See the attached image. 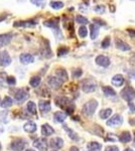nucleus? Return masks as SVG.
<instances>
[{
  "instance_id": "obj_1",
  "label": "nucleus",
  "mask_w": 135,
  "mask_h": 151,
  "mask_svg": "<svg viewBox=\"0 0 135 151\" xmlns=\"http://www.w3.org/2000/svg\"><path fill=\"white\" fill-rule=\"evenodd\" d=\"M56 104L58 105V106H60L61 108L66 109V111H67V114H69V115L73 113L74 105L72 104V102H71L69 99L63 98V97H61V98H56Z\"/></svg>"
},
{
  "instance_id": "obj_2",
  "label": "nucleus",
  "mask_w": 135,
  "mask_h": 151,
  "mask_svg": "<svg viewBox=\"0 0 135 151\" xmlns=\"http://www.w3.org/2000/svg\"><path fill=\"white\" fill-rule=\"evenodd\" d=\"M98 107V103L96 100H91L88 103H86L83 107V112L86 114L87 116H92L95 113L96 109Z\"/></svg>"
},
{
  "instance_id": "obj_3",
  "label": "nucleus",
  "mask_w": 135,
  "mask_h": 151,
  "mask_svg": "<svg viewBox=\"0 0 135 151\" xmlns=\"http://www.w3.org/2000/svg\"><path fill=\"white\" fill-rule=\"evenodd\" d=\"M121 96L124 100L128 102H131L135 98V91L132 87H126L124 90H122Z\"/></svg>"
},
{
  "instance_id": "obj_4",
  "label": "nucleus",
  "mask_w": 135,
  "mask_h": 151,
  "mask_svg": "<svg viewBox=\"0 0 135 151\" xmlns=\"http://www.w3.org/2000/svg\"><path fill=\"white\" fill-rule=\"evenodd\" d=\"M26 146L25 140L21 139V138H17L16 140H14L11 143V149L14 151H22L24 149V147Z\"/></svg>"
},
{
  "instance_id": "obj_5",
  "label": "nucleus",
  "mask_w": 135,
  "mask_h": 151,
  "mask_svg": "<svg viewBox=\"0 0 135 151\" xmlns=\"http://www.w3.org/2000/svg\"><path fill=\"white\" fill-rule=\"evenodd\" d=\"M11 64V58L6 50L0 52V65L1 67H7Z\"/></svg>"
},
{
  "instance_id": "obj_6",
  "label": "nucleus",
  "mask_w": 135,
  "mask_h": 151,
  "mask_svg": "<svg viewBox=\"0 0 135 151\" xmlns=\"http://www.w3.org/2000/svg\"><path fill=\"white\" fill-rule=\"evenodd\" d=\"M122 122H123L122 116L117 114V115L113 116L111 119H109V120L106 122V124H107V126H109V127H117V126L121 125Z\"/></svg>"
},
{
  "instance_id": "obj_7",
  "label": "nucleus",
  "mask_w": 135,
  "mask_h": 151,
  "mask_svg": "<svg viewBox=\"0 0 135 151\" xmlns=\"http://www.w3.org/2000/svg\"><path fill=\"white\" fill-rule=\"evenodd\" d=\"M33 146L40 151H48V141H46L45 138H38V139L33 142Z\"/></svg>"
},
{
  "instance_id": "obj_8",
  "label": "nucleus",
  "mask_w": 135,
  "mask_h": 151,
  "mask_svg": "<svg viewBox=\"0 0 135 151\" xmlns=\"http://www.w3.org/2000/svg\"><path fill=\"white\" fill-rule=\"evenodd\" d=\"M45 26H48V27H51L53 29H55V32L58 31V33H61L60 31V28H58V18H51V19H48L43 22Z\"/></svg>"
},
{
  "instance_id": "obj_9",
  "label": "nucleus",
  "mask_w": 135,
  "mask_h": 151,
  "mask_svg": "<svg viewBox=\"0 0 135 151\" xmlns=\"http://www.w3.org/2000/svg\"><path fill=\"white\" fill-rule=\"evenodd\" d=\"M82 89L85 93H92L96 90V84L94 82L90 81V80H87L83 83V86H82Z\"/></svg>"
},
{
  "instance_id": "obj_10",
  "label": "nucleus",
  "mask_w": 135,
  "mask_h": 151,
  "mask_svg": "<svg viewBox=\"0 0 135 151\" xmlns=\"http://www.w3.org/2000/svg\"><path fill=\"white\" fill-rule=\"evenodd\" d=\"M14 98H15L16 101H18L21 103V102L27 100L28 94H27V92H25L23 89H19V90H17L15 92V94H14Z\"/></svg>"
},
{
  "instance_id": "obj_11",
  "label": "nucleus",
  "mask_w": 135,
  "mask_h": 151,
  "mask_svg": "<svg viewBox=\"0 0 135 151\" xmlns=\"http://www.w3.org/2000/svg\"><path fill=\"white\" fill-rule=\"evenodd\" d=\"M50 146L51 148H53V149H60V148H62L64 146V140L60 137L53 138L50 141Z\"/></svg>"
},
{
  "instance_id": "obj_12",
  "label": "nucleus",
  "mask_w": 135,
  "mask_h": 151,
  "mask_svg": "<svg viewBox=\"0 0 135 151\" xmlns=\"http://www.w3.org/2000/svg\"><path fill=\"white\" fill-rule=\"evenodd\" d=\"M96 64L101 65L103 68H107L110 65V60L105 55H98L96 58Z\"/></svg>"
},
{
  "instance_id": "obj_13",
  "label": "nucleus",
  "mask_w": 135,
  "mask_h": 151,
  "mask_svg": "<svg viewBox=\"0 0 135 151\" xmlns=\"http://www.w3.org/2000/svg\"><path fill=\"white\" fill-rule=\"evenodd\" d=\"M12 35L11 33H4V35H0V47H5L11 41Z\"/></svg>"
},
{
  "instance_id": "obj_14",
  "label": "nucleus",
  "mask_w": 135,
  "mask_h": 151,
  "mask_svg": "<svg viewBox=\"0 0 135 151\" xmlns=\"http://www.w3.org/2000/svg\"><path fill=\"white\" fill-rule=\"evenodd\" d=\"M48 83L51 88H53V89H58V88L63 84V81H61L58 77H51L50 79H48Z\"/></svg>"
},
{
  "instance_id": "obj_15",
  "label": "nucleus",
  "mask_w": 135,
  "mask_h": 151,
  "mask_svg": "<svg viewBox=\"0 0 135 151\" xmlns=\"http://www.w3.org/2000/svg\"><path fill=\"white\" fill-rule=\"evenodd\" d=\"M19 60H20V62L24 65L31 64V63L34 62V58L31 55H28V53H23V55H21L20 57H19Z\"/></svg>"
},
{
  "instance_id": "obj_16",
  "label": "nucleus",
  "mask_w": 135,
  "mask_h": 151,
  "mask_svg": "<svg viewBox=\"0 0 135 151\" xmlns=\"http://www.w3.org/2000/svg\"><path fill=\"white\" fill-rule=\"evenodd\" d=\"M124 83V78L122 75H116L113 77L112 79V84L116 87H121Z\"/></svg>"
},
{
  "instance_id": "obj_17",
  "label": "nucleus",
  "mask_w": 135,
  "mask_h": 151,
  "mask_svg": "<svg viewBox=\"0 0 135 151\" xmlns=\"http://www.w3.org/2000/svg\"><path fill=\"white\" fill-rule=\"evenodd\" d=\"M38 107H40V110L43 113H48L51 110V103L48 101H40Z\"/></svg>"
},
{
  "instance_id": "obj_18",
  "label": "nucleus",
  "mask_w": 135,
  "mask_h": 151,
  "mask_svg": "<svg viewBox=\"0 0 135 151\" xmlns=\"http://www.w3.org/2000/svg\"><path fill=\"white\" fill-rule=\"evenodd\" d=\"M38 23L36 20H26V21H17V22L14 23V26L15 27H19V26H34L35 24Z\"/></svg>"
},
{
  "instance_id": "obj_19",
  "label": "nucleus",
  "mask_w": 135,
  "mask_h": 151,
  "mask_svg": "<svg viewBox=\"0 0 135 151\" xmlns=\"http://www.w3.org/2000/svg\"><path fill=\"white\" fill-rule=\"evenodd\" d=\"M53 133H55V130H53V127H51L48 124L43 125V127H41V134H43V136H50Z\"/></svg>"
},
{
  "instance_id": "obj_20",
  "label": "nucleus",
  "mask_w": 135,
  "mask_h": 151,
  "mask_svg": "<svg viewBox=\"0 0 135 151\" xmlns=\"http://www.w3.org/2000/svg\"><path fill=\"white\" fill-rule=\"evenodd\" d=\"M116 47L119 48L120 50H123V52H126V50H131V47H129V45H127L126 42H124V41H122L120 40H116Z\"/></svg>"
},
{
  "instance_id": "obj_21",
  "label": "nucleus",
  "mask_w": 135,
  "mask_h": 151,
  "mask_svg": "<svg viewBox=\"0 0 135 151\" xmlns=\"http://www.w3.org/2000/svg\"><path fill=\"white\" fill-rule=\"evenodd\" d=\"M66 118H67V114L63 113V112H56L53 115V119L56 123H63L66 120Z\"/></svg>"
},
{
  "instance_id": "obj_22",
  "label": "nucleus",
  "mask_w": 135,
  "mask_h": 151,
  "mask_svg": "<svg viewBox=\"0 0 135 151\" xmlns=\"http://www.w3.org/2000/svg\"><path fill=\"white\" fill-rule=\"evenodd\" d=\"M131 134H130L128 131H125V132L121 133V135L119 136V140L121 141L122 143H127L131 141Z\"/></svg>"
},
{
  "instance_id": "obj_23",
  "label": "nucleus",
  "mask_w": 135,
  "mask_h": 151,
  "mask_svg": "<svg viewBox=\"0 0 135 151\" xmlns=\"http://www.w3.org/2000/svg\"><path fill=\"white\" fill-rule=\"evenodd\" d=\"M23 129H24V131H26V132L32 133V132H35L36 131V125H35V123H33V122H27L23 126Z\"/></svg>"
},
{
  "instance_id": "obj_24",
  "label": "nucleus",
  "mask_w": 135,
  "mask_h": 151,
  "mask_svg": "<svg viewBox=\"0 0 135 151\" xmlns=\"http://www.w3.org/2000/svg\"><path fill=\"white\" fill-rule=\"evenodd\" d=\"M90 29H91V38L92 40H96L98 35H99V26L96 25V24H91Z\"/></svg>"
},
{
  "instance_id": "obj_25",
  "label": "nucleus",
  "mask_w": 135,
  "mask_h": 151,
  "mask_svg": "<svg viewBox=\"0 0 135 151\" xmlns=\"http://www.w3.org/2000/svg\"><path fill=\"white\" fill-rule=\"evenodd\" d=\"M101 148H102V145L98 142H95V141L90 142L89 144H88V149H89V151H100Z\"/></svg>"
},
{
  "instance_id": "obj_26",
  "label": "nucleus",
  "mask_w": 135,
  "mask_h": 151,
  "mask_svg": "<svg viewBox=\"0 0 135 151\" xmlns=\"http://www.w3.org/2000/svg\"><path fill=\"white\" fill-rule=\"evenodd\" d=\"M56 77H58L61 81L64 82V81H66V80L68 79V74H67V72H66L65 70L61 69V70H56Z\"/></svg>"
},
{
  "instance_id": "obj_27",
  "label": "nucleus",
  "mask_w": 135,
  "mask_h": 151,
  "mask_svg": "<svg viewBox=\"0 0 135 151\" xmlns=\"http://www.w3.org/2000/svg\"><path fill=\"white\" fill-rule=\"evenodd\" d=\"M64 129H65V130L68 132V134H69V136H70L71 139H73V140H75V141L79 140V137H78L77 133H76L75 131H73L72 129L68 128V126H64Z\"/></svg>"
},
{
  "instance_id": "obj_28",
  "label": "nucleus",
  "mask_w": 135,
  "mask_h": 151,
  "mask_svg": "<svg viewBox=\"0 0 135 151\" xmlns=\"http://www.w3.org/2000/svg\"><path fill=\"white\" fill-rule=\"evenodd\" d=\"M40 82H41L40 77H38V76H35V77H32V78H31L30 81H29V84H30V86H31V87L36 88V87L40 86Z\"/></svg>"
},
{
  "instance_id": "obj_29",
  "label": "nucleus",
  "mask_w": 135,
  "mask_h": 151,
  "mask_svg": "<svg viewBox=\"0 0 135 151\" xmlns=\"http://www.w3.org/2000/svg\"><path fill=\"white\" fill-rule=\"evenodd\" d=\"M111 114H112V110L111 109H104V110H102L101 112H100V114H99V116H100V118H102V119H108L110 116H111Z\"/></svg>"
},
{
  "instance_id": "obj_30",
  "label": "nucleus",
  "mask_w": 135,
  "mask_h": 151,
  "mask_svg": "<svg viewBox=\"0 0 135 151\" xmlns=\"http://www.w3.org/2000/svg\"><path fill=\"white\" fill-rule=\"evenodd\" d=\"M1 107L2 108H8V107H10L11 105H12V100L10 97H8V96H6L5 98L3 99V101L1 102Z\"/></svg>"
},
{
  "instance_id": "obj_31",
  "label": "nucleus",
  "mask_w": 135,
  "mask_h": 151,
  "mask_svg": "<svg viewBox=\"0 0 135 151\" xmlns=\"http://www.w3.org/2000/svg\"><path fill=\"white\" fill-rule=\"evenodd\" d=\"M51 7L53 9H56V10H58V9H61L64 7V3L61 1H51L50 3Z\"/></svg>"
},
{
  "instance_id": "obj_32",
  "label": "nucleus",
  "mask_w": 135,
  "mask_h": 151,
  "mask_svg": "<svg viewBox=\"0 0 135 151\" xmlns=\"http://www.w3.org/2000/svg\"><path fill=\"white\" fill-rule=\"evenodd\" d=\"M103 92H104V94L106 95V96H115V95H116L115 91L111 87H104L103 88Z\"/></svg>"
},
{
  "instance_id": "obj_33",
  "label": "nucleus",
  "mask_w": 135,
  "mask_h": 151,
  "mask_svg": "<svg viewBox=\"0 0 135 151\" xmlns=\"http://www.w3.org/2000/svg\"><path fill=\"white\" fill-rule=\"evenodd\" d=\"M27 110L29 113H31V114H36V106H35V104L33 103V102H28L27 103Z\"/></svg>"
},
{
  "instance_id": "obj_34",
  "label": "nucleus",
  "mask_w": 135,
  "mask_h": 151,
  "mask_svg": "<svg viewBox=\"0 0 135 151\" xmlns=\"http://www.w3.org/2000/svg\"><path fill=\"white\" fill-rule=\"evenodd\" d=\"M79 35L83 38L88 35V29L86 26H81V27L79 28Z\"/></svg>"
},
{
  "instance_id": "obj_35",
  "label": "nucleus",
  "mask_w": 135,
  "mask_h": 151,
  "mask_svg": "<svg viewBox=\"0 0 135 151\" xmlns=\"http://www.w3.org/2000/svg\"><path fill=\"white\" fill-rule=\"evenodd\" d=\"M30 2L38 7H45V0H30Z\"/></svg>"
},
{
  "instance_id": "obj_36",
  "label": "nucleus",
  "mask_w": 135,
  "mask_h": 151,
  "mask_svg": "<svg viewBox=\"0 0 135 151\" xmlns=\"http://www.w3.org/2000/svg\"><path fill=\"white\" fill-rule=\"evenodd\" d=\"M76 21H77L78 23H81V24H87L89 23V21H88V19L84 17V16L82 15H78L77 17H76Z\"/></svg>"
},
{
  "instance_id": "obj_37",
  "label": "nucleus",
  "mask_w": 135,
  "mask_h": 151,
  "mask_svg": "<svg viewBox=\"0 0 135 151\" xmlns=\"http://www.w3.org/2000/svg\"><path fill=\"white\" fill-rule=\"evenodd\" d=\"M7 77L8 76L6 75V73H1L0 74V86H5Z\"/></svg>"
},
{
  "instance_id": "obj_38",
  "label": "nucleus",
  "mask_w": 135,
  "mask_h": 151,
  "mask_svg": "<svg viewBox=\"0 0 135 151\" xmlns=\"http://www.w3.org/2000/svg\"><path fill=\"white\" fill-rule=\"evenodd\" d=\"M6 84L13 86V85L16 84V79L14 77H11V76H9V77H7V79H6Z\"/></svg>"
},
{
  "instance_id": "obj_39",
  "label": "nucleus",
  "mask_w": 135,
  "mask_h": 151,
  "mask_svg": "<svg viewBox=\"0 0 135 151\" xmlns=\"http://www.w3.org/2000/svg\"><path fill=\"white\" fill-rule=\"evenodd\" d=\"M102 47L103 48H107L110 45V37L108 36V37H105V40L102 41Z\"/></svg>"
},
{
  "instance_id": "obj_40",
  "label": "nucleus",
  "mask_w": 135,
  "mask_h": 151,
  "mask_svg": "<svg viewBox=\"0 0 135 151\" xmlns=\"http://www.w3.org/2000/svg\"><path fill=\"white\" fill-rule=\"evenodd\" d=\"M68 52H69V50L67 47H61L58 52V55H66V53H68Z\"/></svg>"
},
{
  "instance_id": "obj_41",
  "label": "nucleus",
  "mask_w": 135,
  "mask_h": 151,
  "mask_svg": "<svg viewBox=\"0 0 135 151\" xmlns=\"http://www.w3.org/2000/svg\"><path fill=\"white\" fill-rule=\"evenodd\" d=\"M106 151H119V148L117 147V146H108V147L106 148Z\"/></svg>"
},
{
  "instance_id": "obj_42",
  "label": "nucleus",
  "mask_w": 135,
  "mask_h": 151,
  "mask_svg": "<svg viewBox=\"0 0 135 151\" xmlns=\"http://www.w3.org/2000/svg\"><path fill=\"white\" fill-rule=\"evenodd\" d=\"M93 21H97V22H96V25H105L104 21L101 20V19H99V18H94L93 19Z\"/></svg>"
},
{
  "instance_id": "obj_43",
  "label": "nucleus",
  "mask_w": 135,
  "mask_h": 151,
  "mask_svg": "<svg viewBox=\"0 0 135 151\" xmlns=\"http://www.w3.org/2000/svg\"><path fill=\"white\" fill-rule=\"evenodd\" d=\"M95 11H97V12H101V13H103V12L105 11V7H104V6H101V7L96 6V7H95Z\"/></svg>"
},
{
  "instance_id": "obj_44",
  "label": "nucleus",
  "mask_w": 135,
  "mask_h": 151,
  "mask_svg": "<svg viewBox=\"0 0 135 151\" xmlns=\"http://www.w3.org/2000/svg\"><path fill=\"white\" fill-rule=\"evenodd\" d=\"M81 75H82V70H77L76 72H74V74H73L74 77H76V78H79Z\"/></svg>"
},
{
  "instance_id": "obj_45",
  "label": "nucleus",
  "mask_w": 135,
  "mask_h": 151,
  "mask_svg": "<svg viewBox=\"0 0 135 151\" xmlns=\"http://www.w3.org/2000/svg\"><path fill=\"white\" fill-rule=\"evenodd\" d=\"M129 108H130V110H131L132 113H134V112H135V106H134V104L129 103Z\"/></svg>"
},
{
  "instance_id": "obj_46",
  "label": "nucleus",
  "mask_w": 135,
  "mask_h": 151,
  "mask_svg": "<svg viewBox=\"0 0 135 151\" xmlns=\"http://www.w3.org/2000/svg\"><path fill=\"white\" fill-rule=\"evenodd\" d=\"M70 151H79V149H78V147H76V146H73V147H71Z\"/></svg>"
},
{
  "instance_id": "obj_47",
  "label": "nucleus",
  "mask_w": 135,
  "mask_h": 151,
  "mask_svg": "<svg viewBox=\"0 0 135 151\" xmlns=\"http://www.w3.org/2000/svg\"><path fill=\"white\" fill-rule=\"evenodd\" d=\"M130 76H131L132 78H134V79H135V73H131V74H130Z\"/></svg>"
},
{
  "instance_id": "obj_48",
  "label": "nucleus",
  "mask_w": 135,
  "mask_h": 151,
  "mask_svg": "<svg viewBox=\"0 0 135 151\" xmlns=\"http://www.w3.org/2000/svg\"><path fill=\"white\" fill-rule=\"evenodd\" d=\"M124 151H133V150H132L131 148H126V149H125Z\"/></svg>"
},
{
  "instance_id": "obj_49",
  "label": "nucleus",
  "mask_w": 135,
  "mask_h": 151,
  "mask_svg": "<svg viewBox=\"0 0 135 151\" xmlns=\"http://www.w3.org/2000/svg\"><path fill=\"white\" fill-rule=\"evenodd\" d=\"M25 151H35V150H33V149H26Z\"/></svg>"
},
{
  "instance_id": "obj_50",
  "label": "nucleus",
  "mask_w": 135,
  "mask_h": 151,
  "mask_svg": "<svg viewBox=\"0 0 135 151\" xmlns=\"http://www.w3.org/2000/svg\"><path fill=\"white\" fill-rule=\"evenodd\" d=\"M0 149H1V144H0Z\"/></svg>"
},
{
  "instance_id": "obj_51",
  "label": "nucleus",
  "mask_w": 135,
  "mask_h": 151,
  "mask_svg": "<svg viewBox=\"0 0 135 151\" xmlns=\"http://www.w3.org/2000/svg\"><path fill=\"white\" fill-rule=\"evenodd\" d=\"M53 151H56V150H53Z\"/></svg>"
}]
</instances>
